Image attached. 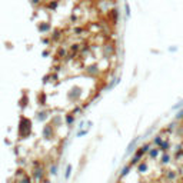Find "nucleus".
Masks as SVG:
<instances>
[{"label":"nucleus","mask_w":183,"mask_h":183,"mask_svg":"<svg viewBox=\"0 0 183 183\" xmlns=\"http://www.w3.org/2000/svg\"><path fill=\"white\" fill-rule=\"evenodd\" d=\"M43 133H45V136H46L47 139H50V136H51V133H53V129L50 127V125H47V126L45 127V130H43Z\"/></svg>","instance_id":"nucleus-1"},{"label":"nucleus","mask_w":183,"mask_h":183,"mask_svg":"<svg viewBox=\"0 0 183 183\" xmlns=\"http://www.w3.org/2000/svg\"><path fill=\"white\" fill-rule=\"evenodd\" d=\"M66 122L67 123H72L73 122V116H66Z\"/></svg>","instance_id":"nucleus-4"},{"label":"nucleus","mask_w":183,"mask_h":183,"mask_svg":"<svg viewBox=\"0 0 183 183\" xmlns=\"http://www.w3.org/2000/svg\"><path fill=\"white\" fill-rule=\"evenodd\" d=\"M39 29H40V32H45V30L47 32V30H49V24H40Z\"/></svg>","instance_id":"nucleus-3"},{"label":"nucleus","mask_w":183,"mask_h":183,"mask_svg":"<svg viewBox=\"0 0 183 183\" xmlns=\"http://www.w3.org/2000/svg\"><path fill=\"white\" fill-rule=\"evenodd\" d=\"M60 36H62V32H60V30H54L53 34H51V39L56 40V39H60Z\"/></svg>","instance_id":"nucleus-2"}]
</instances>
